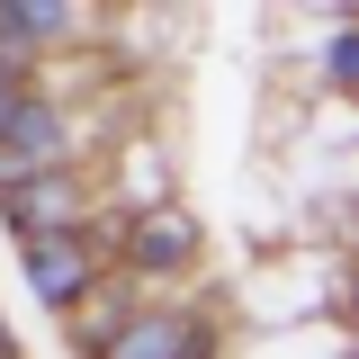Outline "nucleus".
Here are the masks:
<instances>
[{
    "label": "nucleus",
    "instance_id": "0eeeda50",
    "mask_svg": "<svg viewBox=\"0 0 359 359\" xmlns=\"http://www.w3.org/2000/svg\"><path fill=\"white\" fill-rule=\"evenodd\" d=\"M0 359H18V351H0Z\"/></svg>",
    "mask_w": 359,
    "mask_h": 359
},
{
    "label": "nucleus",
    "instance_id": "20e7f679",
    "mask_svg": "<svg viewBox=\"0 0 359 359\" xmlns=\"http://www.w3.org/2000/svg\"><path fill=\"white\" fill-rule=\"evenodd\" d=\"M27 278H36L45 306H72L99 287V252H90L81 233H63V243H27Z\"/></svg>",
    "mask_w": 359,
    "mask_h": 359
},
{
    "label": "nucleus",
    "instance_id": "423d86ee",
    "mask_svg": "<svg viewBox=\"0 0 359 359\" xmlns=\"http://www.w3.org/2000/svg\"><path fill=\"white\" fill-rule=\"evenodd\" d=\"M18 108H27V63H0V135H9Z\"/></svg>",
    "mask_w": 359,
    "mask_h": 359
},
{
    "label": "nucleus",
    "instance_id": "f257e3e1",
    "mask_svg": "<svg viewBox=\"0 0 359 359\" xmlns=\"http://www.w3.org/2000/svg\"><path fill=\"white\" fill-rule=\"evenodd\" d=\"M63 162V117L45 108V99H27L18 117H9V135H0V198L18 189V180H45Z\"/></svg>",
    "mask_w": 359,
    "mask_h": 359
},
{
    "label": "nucleus",
    "instance_id": "f03ea898",
    "mask_svg": "<svg viewBox=\"0 0 359 359\" xmlns=\"http://www.w3.org/2000/svg\"><path fill=\"white\" fill-rule=\"evenodd\" d=\"M207 351H216V332L189 314H135L99 341V359H207Z\"/></svg>",
    "mask_w": 359,
    "mask_h": 359
},
{
    "label": "nucleus",
    "instance_id": "39448f33",
    "mask_svg": "<svg viewBox=\"0 0 359 359\" xmlns=\"http://www.w3.org/2000/svg\"><path fill=\"white\" fill-rule=\"evenodd\" d=\"M126 252H135L144 269H180L189 252H198V224L171 216V207H162V216H135V224H126Z\"/></svg>",
    "mask_w": 359,
    "mask_h": 359
},
{
    "label": "nucleus",
    "instance_id": "7ed1b4c3",
    "mask_svg": "<svg viewBox=\"0 0 359 359\" xmlns=\"http://www.w3.org/2000/svg\"><path fill=\"white\" fill-rule=\"evenodd\" d=\"M9 216H18L27 243H63V233H81V189H72L63 171L18 180V189H9Z\"/></svg>",
    "mask_w": 359,
    "mask_h": 359
}]
</instances>
